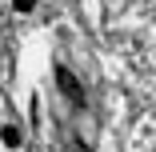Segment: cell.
Instances as JSON below:
<instances>
[{"label":"cell","mask_w":156,"mask_h":152,"mask_svg":"<svg viewBox=\"0 0 156 152\" xmlns=\"http://www.w3.org/2000/svg\"><path fill=\"white\" fill-rule=\"evenodd\" d=\"M0 136H4V144H8V148H16V144H20V128H12V124L0 132Z\"/></svg>","instance_id":"obj_2"},{"label":"cell","mask_w":156,"mask_h":152,"mask_svg":"<svg viewBox=\"0 0 156 152\" xmlns=\"http://www.w3.org/2000/svg\"><path fill=\"white\" fill-rule=\"evenodd\" d=\"M56 84H60V92H64L76 108H84V88H80V80H76L64 64H56Z\"/></svg>","instance_id":"obj_1"},{"label":"cell","mask_w":156,"mask_h":152,"mask_svg":"<svg viewBox=\"0 0 156 152\" xmlns=\"http://www.w3.org/2000/svg\"><path fill=\"white\" fill-rule=\"evenodd\" d=\"M12 8L24 16V12H32V8H36V0H12Z\"/></svg>","instance_id":"obj_3"}]
</instances>
